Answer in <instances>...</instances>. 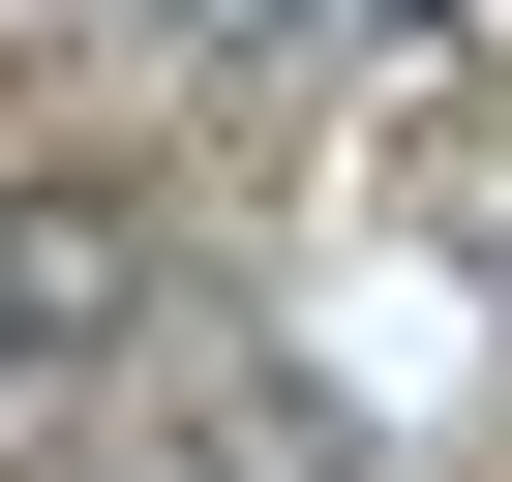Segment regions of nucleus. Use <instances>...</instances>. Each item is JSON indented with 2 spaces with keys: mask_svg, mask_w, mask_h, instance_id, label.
Segmentation results:
<instances>
[{
  "mask_svg": "<svg viewBox=\"0 0 512 482\" xmlns=\"http://www.w3.org/2000/svg\"><path fill=\"white\" fill-rule=\"evenodd\" d=\"M151 332V211L121 181H0V362H121Z\"/></svg>",
  "mask_w": 512,
  "mask_h": 482,
  "instance_id": "nucleus-1",
  "label": "nucleus"
},
{
  "mask_svg": "<svg viewBox=\"0 0 512 482\" xmlns=\"http://www.w3.org/2000/svg\"><path fill=\"white\" fill-rule=\"evenodd\" d=\"M211 482H332V392H272V362H241V392H211Z\"/></svg>",
  "mask_w": 512,
  "mask_h": 482,
  "instance_id": "nucleus-2",
  "label": "nucleus"
},
{
  "mask_svg": "<svg viewBox=\"0 0 512 482\" xmlns=\"http://www.w3.org/2000/svg\"><path fill=\"white\" fill-rule=\"evenodd\" d=\"M181 61H302V31H362V0H151Z\"/></svg>",
  "mask_w": 512,
  "mask_h": 482,
  "instance_id": "nucleus-3",
  "label": "nucleus"
},
{
  "mask_svg": "<svg viewBox=\"0 0 512 482\" xmlns=\"http://www.w3.org/2000/svg\"><path fill=\"white\" fill-rule=\"evenodd\" d=\"M362 31H482V0H362Z\"/></svg>",
  "mask_w": 512,
  "mask_h": 482,
  "instance_id": "nucleus-4",
  "label": "nucleus"
}]
</instances>
